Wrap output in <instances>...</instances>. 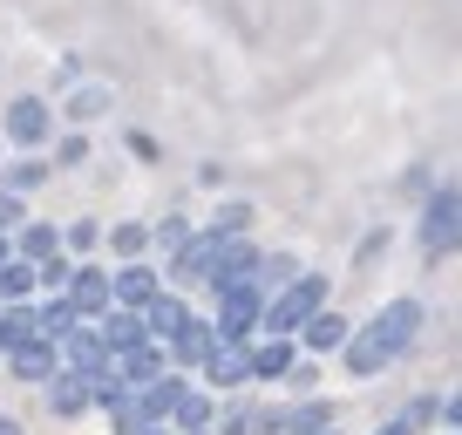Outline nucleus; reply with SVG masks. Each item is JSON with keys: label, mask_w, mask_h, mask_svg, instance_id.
Returning <instances> with one entry per match:
<instances>
[{"label": "nucleus", "mask_w": 462, "mask_h": 435, "mask_svg": "<svg viewBox=\"0 0 462 435\" xmlns=\"http://www.w3.org/2000/svg\"><path fill=\"white\" fill-rule=\"evenodd\" d=\"M421 319H429V313H421L415 300L381 306V319H367L361 334H346V375H381V367H388L394 354L421 334Z\"/></svg>", "instance_id": "1"}, {"label": "nucleus", "mask_w": 462, "mask_h": 435, "mask_svg": "<svg viewBox=\"0 0 462 435\" xmlns=\"http://www.w3.org/2000/svg\"><path fill=\"white\" fill-rule=\"evenodd\" d=\"M319 306H327V279L319 273H292L286 286H279V300L259 306V319L273 327V334H300V319L319 313Z\"/></svg>", "instance_id": "2"}, {"label": "nucleus", "mask_w": 462, "mask_h": 435, "mask_svg": "<svg viewBox=\"0 0 462 435\" xmlns=\"http://www.w3.org/2000/svg\"><path fill=\"white\" fill-rule=\"evenodd\" d=\"M252 327H259V292H252V286H238V292H217V319H211V334L238 347V340H245Z\"/></svg>", "instance_id": "3"}, {"label": "nucleus", "mask_w": 462, "mask_h": 435, "mask_svg": "<svg viewBox=\"0 0 462 435\" xmlns=\"http://www.w3.org/2000/svg\"><path fill=\"white\" fill-rule=\"evenodd\" d=\"M421 252H456V184H442L421 211Z\"/></svg>", "instance_id": "4"}, {"label": "nucleus", "mask_w": 462, "mask_h": 435, "mask_svg": "<svg viewBox=\"0 0 462 435\" xmlns=\"http://www.w3.org/2000/svg\"><path fill=\"white\" fill-rule=\"evenodd\" d=\"M211 292H238V286H252L259 279V252L252 245H217V259H211Z\"/></svg>", "instance_id": "5"}, {"label": "nucleus", "mask_w": 462, "mask_h": 435, "mask_svg": "<svg viewBox=\"0 0 462 435\" xmlns=\"http://www.w3.org/2000/svg\"><path fill=\"white\" fill-rule=\"evenodd\" d=\"M61 300L75 306L82 319H102L109 313V273H96V265H82V273H69V286H61Z\"/></svg>", "instance_id": "6"}, {"label": "nucleus", "mask_w": 462, "mask_h": 435, "mask_svg": "<svg viewBox=\"0 0 462 435\" xmlns=\"http://www.w3.org/2000/svg\"><path fill=\"white\" fill-rule=\"evenodd\" d=\"M96 340H102V347H109V354H130V347H143V313H136V306H130V313H109V319H96Z\"/></svg>", "instance_id": "7"}, {"label": "nucleus", "mask_w": 462, "mask_h": 435, "mask_svg": "<svg viewBox=\"0 0 462 435\" xmlns=\"http://www.w3.org/2000/svg\"><path fill=\"white\" fill-rule=\"evenodd\" d=\"M217 245H225L217 232H204V238H184V245L171 252V273H177V279H204V273H211V259H217Z\"/></svg>", "instance_id": "8"}, {"label": "nucleus", "mask_w": 462, "mask_h": 435, "mask_svg": "<svg viewBox=\"0 0 462 435\" xmlns=\"http://www.w3.org/2000/svg\"><path fill=\"white\" fill-rule=\"evenodd\" d=\"M7 136H14V143H42V136H48V102L21 96L14 109H7Z\"/></svg>", "instance_id": "9"}, {"label": "nucleus", "mask_w": 462, "mask_h": 435, "mask_svg": "<svg viewBox=\"0 0 462 435\" xmlns=\"http://www.w3.org/2000/svg\"><path fill=\"white\" fill-rule=\"evenodd\" d=\"M300 334H306V347H313V354H333V347H346V319L319 306V313L300 319Z\"/></svg>", "instance_id": "10"}, {"label": "nucleus", "mask_w": 462, "mask_h": 435, "mask_svg": "<svg viewBox=\"0 0 462 435\" xmlns=\"http://www.w3.org/2000/svg\"><path fill=\"white\" fill-rule=\"evenodd\" d=\"M184 319H190V306H184V300H163V292H157V300L143 306V334H150V340H177V327H184Z\"/></svg>", "instance_id": "11"}, {"label": "nucleus", "mask_w": 462, "mask_h": 435, "mask_svg": "<svg viewBox=\"0 0 462 435\" xmlns=\"http://www.w3.org/2000/svg\"><path fill=\"white\" fill-rule=\"evenodd\" d=\"M7 354H14V375L21 381H48V367H61L55 361V340H42V334L21 340V347H7Z\"/></svg>", "instance_id": "12"}, {"label": "nucleus", "mask_w": 462, "mask_h": 435, "mask_svg": "<svg viewBox=\"0 0 462 435\" xmlns=\"http://www.w3.org/2000/svg\"><path fill=\"white\" fill-rule=\"evenodd\" d=\"M109 292H116V300H123V306H136V313H143V306L157 300V273H150V265H123Z\"/></svg>", "instance_id": "13"}, {"label": "nucleus", "mask_w": 462, "mask_h": 435, "mask_svg": "<svg viewBox=\"0 0 462 435\" xmlns=\"http://www.w3.org/2000/svg\"><path fill=\"white\" fill-rule=\"evenodd\" d=\"M116 375H123V388H150V381L163 375V354H157V340H143V347H130V354H123V367H116Z\"/></svg>", "instance_id": "14"}, {"label": "nucleus", "mask_w": 462, "mask_h": 435, "mask_svg": "<svg viewBox=\"0 0 462 435\" xmlns=\"http://www.w3.org/2000/svg\"><path fill=\"white\" fill-rule=\"evenodd\" d=\"M245 367H252L259 381H279V375L292 367V340H286V334H273L265 347H252V354H245Z\"/></svg>", "instance_id": "15"}, {"label": "nucleus", "mask_w": 462, "mask_h": 435, "mask_svg": "<svg viewBox=\"0 0 462 435\" xmlns=\"http://www.w3.org/2000/svg\"><path fill=\"white\" fill-rule=\"evenodd\" d=\"M204 367H211V381L217 388H238V381H252V367H245V354L231 347V340H217L211 354H204Z\"/></svg>", "instance_id": "16"}, {"label": "nucleus", "mask_w": 462, "mask_h": 435, "mask_svg": "<svg viewBox=\"0 0 462 435\" xmlns=\"http://www.w3.org/2000/svg\"><path fill=\"white\" fill-rule=\"evenodd\" d=\"M21 340H34V306L0 300V347H21Z\"/></svg>", "instance_id": "17"}, {"label": "nucleus", "mask_w": 462, "mask_h": 435, "mask_svg": "<svg viewBox=\"0 0 462 435\" xmlns=\"http://www.w3.org/2000/svg\"><path fill=\"white\" fill-rule=\"evenodd\" d=\"M177 394H184V381H177V375H157V381H150V394L136 402V408H143V421H171Z\"/></svg>", "instance_id": "18"}, {"label": "nucleus", "mask_w": 462, "mask_h": 435, "mask_svg": "<svg viewBox=\"0 0 462 435\" xmlns=\"http://www.w3.org/2000/svg\"><path fill=\"white\" fill-rule=\"evenodd\" d=\"M82 408H88V381L55 367V415H82Z\"/></svg>", "instance_id": "19"}, {"label": "nucleus", "mask_w": 462, "mask_h": 435, "mask_svg": "<svg viewBox=\"0 0 462 435\" xmlns=\"http://www.w3.org/2000/svg\"><path fill=\"white\" fill-rule=\"evenodd\" d=\"M75 319H82V313H75L69 300H48L42 313H34V334H42V340H61V334L75 327Z\"/></svg>", "instance_id": "20"}, {"label": "nucleus", "mask_w": 462, "mask_h": 435, "mask_svg": "<svg viewBox=\"0 0 462 435\" xmlns=\"http://www.w3.org/2000/svg\"><path fill=\"white\" fill-rule=\"evenodd\" d=\"M211 347H217V334L204 327V319H184V327H177V354H184V361H204Z\"/></svg>", "instance_id": "21"}, {"label": "nucleus", "mask_w": 462, "mask_h": 435, "mask_svg": "<svg viewBox=\"0 0 462 435\" xmlns=\"http://www.w3.org/2000/svg\"><path fill=\"white\" fill-rule=\"evenodd\" d=\"M28 292H34V265L7 259V265H0V300H28Z\"/></svg>", "instance_id": "22"}, {"label": "nucleus", "mask_w": 462, "mask_h": 435, "mask_svg": "<svg viewBox=\"0 0 462 435\" xmlns=\"http://www.w3.org/2000/svg\"><path fill=\"white\" fill-rule=\"evenodd\" d=\"M61 109H69V116H75V123H96V116H102V109H109V88H75V96H69V102H61Z\"/></svg>", "instance_id": "23"}, {"label": "nucleus", "mask_w": 462, "mask_h": 435, "mask_svg": "<svg viewBox=\"0 0 462 435\" xmlns=\"http://www.w3.org/2000/svg\"><path fill=\"white\" fill-rule=\"evenodd\" d=\"M21 252H28V259H55L61 232H55V225H28V232H21Z\"/></svg>", "instance_id": "24"}, {"label": "nucleus", "mask_w": 462, "mask_h": 435, "mask_svg": "<svg viewBox=\"0 0 462 435\" xmlns=\"http://www.w3.org/2000/svg\"><path fill=\"white\" fill-rule=\"evenodd\" d=\"M171 415H177V429H204V421H211V402H204V394H177V408H171Z\"/></svg>", "instance_id": "25"}, {"label": "nucleus", "mask_w": 462, "mask_h": 435, "mask_svg": "<svg viewBox=\"0 0 462 435\" xmlns=\"http://www.w3.org/2000/svg\"><path fill=\"white\" fill-rule=\"evenodd\" d=\"M245 218H252V204H225L211 232H217V238H238V232H245Z\"/></svg>", "instance_id": "26"}, {"label": "nucleus", "mask_w": 462, "mask_h": 435, "mask_svg": "<svg viewBox=\"0 0 462 435\" xmlns=\"http://www.w3.org/2000/svg\"><path fill=\"white\" fill-rule=\"evenodd\" d=\"M42 177H48V171H42V163L28 157V163H14V171H7V190H34Z\"/></svg>", "instance_id": "27"}, {"label": "nucleus", "mask_w": 462, "mask_h": 435, "mask_svg": "<svg viewBox=\"0 0 462 435\" xmlns=\"http://www.w3.org/2000/svg\"><path fill=\"white\" fill-rule=\"evenodd\" d=\"M14 225H21V190L0 184V232H14Z\"/></svg>", "instance_id": "28"}, {"label": "nucleus", "mask_w": 462, "mask_h": 435, "mask_svg": "<svg viewBox=\"0 0 462 435\" xmlns=\"http://www.w3.org/2000/svg\"><path fill=\"white\" fill-rule=\"evenodd\" d=\"M184 238H190V232H184V218H163V225H157V245H171V252H177Z\"/></svg>", "instance_id": "29"}, {"label": "nucleus", "mask_w": 462, "mask_h": 435, "mask_svg": "<svg viewBox=\"0 0 462 435\" xmlns=\"http://www.w3.org/2000/svg\"><path fill=\"white\" fill-rule=\"evenodd\" d=\"M421 415H429V402H421V408H408L402 421H388V429H381V435H415V421H421Z\"/></svg>", "instance_id": "30"}, {"label": "nucleus", "mask_w": 462, "mask_h": 435, "mask_svg": "<svg viewBox=\"0 0 462 435\" xmlns=\"http://www.w3.org/2000/svg\"><path fill=\"white\" fill-rule=\"evenodd\" d=\"M143 238H150L143 225H116V245H123V252H136V245H143Z\"/></svg>", "instance_id": "31"}, {"label": "nucleus", "mask_w": 462, "mask_h": 435, "mask_svg": "<svg viewBox=\"0 0 462 435\" xmlns=\"http://www.w3.org/2000/svg\"><path fill=\"white\" fill-rule=\"evenodd\" d=\"M88 157V143H82V136H61V157L55 163H82Z\"/></svg>", "instance_id": "32"}, {"label": "nucleus", "mask_w": 462, "mask_h": 435, "mask_svg": "<svg viewBox=\"0 0 462 435\" xmlns=\"http://www.w3.org/2000/svg\"><path fill=\"white\" fill-rule=\"evenodd\" d=\"M0 435H21V421H14V415H0Z\"/></svg>", "instance_id": "33"}, {"label": "nucleus", "mask_w": 462, "mask_h": 435, "mask_svg": "<svg viewBox=\"0 0 462 435\" xmlns=\"http://www.w3.org/2000/svg\"><path fill=\"white\" fill-rule=\"evenodd\" d=\"M136 435H171V429H163V421H143V429H136Z\"/></svg>", "instance_id": "34"}, {"label": "nucleus", "mask_w": 462, "mask_h": 435, "mask_svg": "<svg viewBox=\"0 0 462 435\" xmlns=\"http://www.w3.org/2000/svg\"><path fill=\"white\" fill-rule=\"evenodd\" d=\"M0 265H7V232H0Z\"/></svg>", "instance_id": "35"}, {"label": "nucleus", "mask_w": 462, "mask_h": 435, "mask_svg": "<svg viewBox=\"0 0 462 435\" xmlns=\"http://www.w3.org/2000/svg\"><path fill=\"white\" fill-rule=\"evenodd\" d=\"M306 435H333V429H327V421H319V429H306Z\"/></svg>", "instance_id": "36"}]
</instances>
